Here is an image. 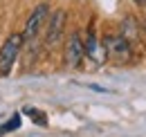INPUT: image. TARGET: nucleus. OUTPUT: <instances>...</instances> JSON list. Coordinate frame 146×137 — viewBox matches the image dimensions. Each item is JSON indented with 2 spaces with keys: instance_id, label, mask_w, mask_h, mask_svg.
I'll use <instances>...</instances> for the list:
<instances>
[{
  "instance_id": "obj_11",
  "label": "nucleus",
  "mask_w": 146,
  "mask_h": 137,
  "mask_svg": "<svg viewBox=\"0 0 146 137\" xmlns=\"http://www.w3.org/2000/svg\"><path fill=\"white\" fill-rule=\"evenodd\" d=\"M0 133H2V130H0Z\"/></svg>"
},
{
  "instance_id": "obj_9",
  "label": "nucleus",
  "mask_w": 146,
  "mask_h": 137,
  "mask_svg": "<svg viewBox=\"0 0 146 137\" xmlns=\"http://www.w3.org/2000/svg\"><path fill=\"white\" fill-rule=\"evenodd\" d=\"M135 2H137V5H146V0H135Z\"/></svg>"
},
{
  "instance_id": "obj_3",
  "label": "nucleus",
  "mask_w": 146,
  "mask_h": 137,
  "mask_svg": "<svg viewBox=\"0 0 146 137\" xmlns=\"http://www.w3.org/2000/svg\"><path fill=\"white\" fill-rule=\"evenodd\" d=\"M50 16V5L47 2H40L34 7V11L29 14L27 18V23H25V29H23V38L25 41H32V38H36V34L43 29V25H45V20Z\"/></svg>"
},
{
  "instance_id": "obj_6",
  "label": "nucleus",
  "mask_w": 146,
  "mask_h": 137,
  "mask_svg": "<svg viewBox=\"0 0 146 137\" xmlns=\"http://www.w3.org/2000/svg\"><path fill=\"white\" fill-rule=\"evenodd\" d=\"M83 50H86V56H90L94 63H101L104 61V56H106V52H104V47H101V43L97 41V36H94V32H88V38H86V43H83Z\"/></svg>"
},
{
  "instance_id": "obj_2",
  "label": "nucleus",
  "mask_w": 146,
  "mask_h": 137,
  "mask_svg": "<svg viewBox=\"0 0 146 137\" xmlns=\"http://www.w3.org/2000/svg\"><path fill=\"white\" fill-rule=\"evenodd\" d=\"M45 23H47V27H45V45H47V47H54V45H58L61 36H63V32H65V23H68L65 9L52 11Z\"/></svg>"
},
{
  "instance_id": "obj_7",
  "label": "nucleus",
  "mask_w": 146,
  "mask_h": 137,
  "mask_svg": "<svg viewBox=\"0 0 146 137\" xmlns=\"http://www.w3.org/2000/svg\"><path fill=\"white\" fill-rule=\"evenodd\" d=\"M25 115H29V117H34L38 126H47V117H45V112H40L36 108H25Z\"/></svg>"
},
{
  "instance_id": "obj_4",
  "label": "nucleus",
  "mask_w": 146,
  "mask_h": 137,
  "mask_svg": "<svg viewBox=\"0 0 146 137\" xmlns=\"http://www.w3.org/2000/svg\"><path fill=\"white\" fill-rule=\"evenodd\" d=\"M104 52L108 54L115 63H126L130 59V45H128V38L124 36H106L104 38Z\"/></svg>"
},
{
  "instance_id": "obj_8",
  "label": "nucleus",
  "mask_w": 146,
  "mask_h": 137,
  "mask_svg": "<svg viewBox=\"0 0 146 137\" xmlns=\"http://www.w3.org/2000/svg\"><path fill=\"white\" fill-rule=\"evenodd\" d=\"M18 126H20V117H18V115H14V117H11V121H7L0 130H2V133H9V130H16Z\"/></svg>"
},
{
  "instance_id": "obj_1",
  "label": "nucleus",
  "mask_w": 146,
  "mask_h": 137,
  "mask_svg": "<svg viewBox=\"0 0 146 137\" xmlns=\"http://www.w3.org/2000/svg\"><path fill=\"white\" fill-rule=\"evenodd\" d=\"M23 45H25V38L23 34H11L7 36V41L2 43V47H0V76H7L11 68H14V63H16V59H18L20 50H23Z\"/></svg>"
},
{
  "instance_id": "obj_5",
  "label": "nucleus",
  "mask_w": 146,
  "mask_h": 137,
  "mask_svg": "<svg viewBox=\"0 0 146 137\" xmlns=\"http://www.w3.org/2000/svg\"><path fill=\"white\" fill-rule=\"evenodd\" d=\"M83 56H86L83 38H81L79 32H72L70 38H68V43H65V63H68L70 68H79L81 61H83Z\"/></svg>"
},
{
  "instance_id": "obj_10",
  "label": "nucleus",
  "mask_w": 146,
  "mask_h": 137,
  "mask_svg": "<svg viewBox=\"0 0 146 137\" xmlns=\"http://www.w3.org/2000/svg\"><path fill=\"white\" fill-rule=\"evenodd\" d=\"M142 27H144V32H146V23H144V25H142Z\"/></svg>"
}]
</instances>
